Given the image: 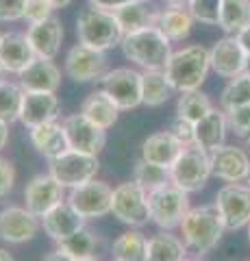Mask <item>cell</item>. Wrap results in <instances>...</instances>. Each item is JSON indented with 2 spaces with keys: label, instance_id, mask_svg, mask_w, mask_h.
Here are the masks:
<instances>
[{
  "label": "cell",
  "instance_id": "1",
  "mask_svg": "<svg viewBox=\"0 0 250 261\" xmlns=\"http://www.w3.org/2000/svg\"><path fill=\"white\" fill-rule=\"evenodd\" d=\"M209 70H211L209 48L200 44H189L179 48V50H172L163 72L165 79L170 81V85L174 87V92L183 94L203 87Z\"/></svg>",
  "mask_w": 250,
  "mask_h": 261
},
{
  "label": "cell",
  "instance_id": "2",
  "mask_svg": "<svg viewBox=\"0 0 250 261\" xmlns=\"http://www.w3.org/2000/svg\"><path fill=\"white\" fill-rule=\"evenodd\" d=\"M179 228L185 246L193 250L196 255H209L222 242L224 231H227L215 205L191 207Z\"/></svg>",
  "mask_w": 250,
  "mask_h": 261
},
{
  "label": "cell",
  "instance_id": "3",
  "mask_svg": "<svg viewBox=\"0 0 250 261\" xmlns=\"http://www.w3.org/2000/svg\"><path fill=\"white\" fill-rule=\"evenodd\" d=\"M120 48H122L128 61H133L137 68H142V72L165 70L168 59L172 55V42L157 27L126 33Z\"/></svg>",
  "mask_w": 250,
  "mask_h": 261
},
{
  "label": "cell",
  "instance_id": "4",
  "mask_svg": "<svg viewBox=\"0 0 250 261\" xmlns=\"http://www.w3.org/2000/svg\"><path fill=\"white\" fill-rule=\"evenodd\" d=\"M76 37H78V44H85L90 48H96V50L107 53L111 48L122 44L124 31L120 27L114 11L90 5L76 18Z\"/></svg>",
  "mask_w": 250,
  "mask_h": 261
},
{
  "label": "cell",
  "instance_id": "5",
  "mask_svg": "<svg viewBox=\"0 0 250 261\" xmlns=\"http://www.w3.org/2000/svg\"><path fill=\"white\" fill-rule=\"evenodd\" d=\"M211 176V157L198 144L183 146L181 154L170 166V183L187 194L200 192Z\"/></svg>",
  "mask_w": 250,
  "mask_h": 261
},
{
  "label": "cell",
  "instance_id": "6",
  "mask_svg": "<svg viewBox=\"0 0 250 261\" xmlns=\"http://www.w3.org/2000/svg\"><path fill=\"white\" fill-rule=\"evenodd\" d=\"M148 207H150V222L157 224L161 231H174L179 228L183 218L187 216L189 194L183 192L174 183H168L155 192H148Z\"/></svg>",
  "mask_w": 250,
  "mask_h": 261
},
{
  "label": "cell",
  "instance_id": "7",
  "mask_svg": "<svg viewBox=\"0 0 250 261\" xmlns=\"http://www.w3.org/2000/svg\"><path fill=\"white\" fill-rule=\"evenodd\" d=\"M111 214L126 226H146L150 222L148 192L135 181L120 183L114 187V196H111Z\"/></svg>",
  "mask_w": 250,
  "mask_h": 261
},
{
  "label": "cell",
  "instance_id": "8",
  "mask_svg": "<svg viewBox=\"0 0 250 261\" xmlns=\"http://www.w3.org/2000/svg\"><path fill=\"white\" fill-rule=\"evenodd\" d=\"M98 170H100L98 154L78 152V150L68 148L59 157L50 159V170L48 172L57 178L66 190H74V187L96 178Z\"/></svg>",
  "mask_w": 250,
  "mask_h": 261
},
{
  "label": "cell",
  "instance_id": "9",
  "mask_svg": "<svg viewBox=\"0 0 250 261\" xmlns=\"http://www.w3.org/2000/svg\"><path fill=\"white\" fill-rule=\"evenodd\" d=\"M100 89L118 105L120 111H131L142 105V72L135 68L109 70L100 81Z\"/></svg>",
  "mask_w": 250,
  "mask_h": 261
},
{
  "label": "cell",
  "instance_id": "10",
  "mask_svg": "<svg viewBox=\"0 0 250 261\" xmlns=\"http://www.w3.org/2000/svg\"><path fill=\"white\" fill-rule=\"evenodd\" d=\"M213 205L220 211L227 231H239L250 222V187L244 181L222 185Z\"/></svg>",
  "mask_w": 250,
  "mask_h": 261
},
{
  "label": "cell",
  "instance_id": "11",
  "mask_svg": "<svg viewBox=\"0 0 250 261\" xmlns=\"http://www.w3.org/2000/svg\"><path fill=\"white\" fill-rule=\"evenodd\" d=\"M63 72L74 83H92V81H100L109 72V59L102 50L76 44L66 55Z\"/></svg>",
  "mask_w": 250,
  "mask_h": 261
},
{
  "label": "cell",
  "instance_id": "12",
  "mask_svg": "<svg viewBox=\"0 0 250 261\" xmlns=\"http://www.w3.org/2000/svg\"><path fill=\"white\" fill-rule=\"evenodd\" d=\"M111 196H114V190L107 183L92 178V181L70 190L66 200L85 220H96L111 214Z\"/></svg>",
  "mask_w": 250,
  "mask_h": 261
},
{
  "label": "cell",
  "instance_id": "13",
  "mask_svg": "<svg viewBox=\"0 0 250 261\" xmlns=\"http://www.w3.org/2000/svg\"><path fill=\"white\" fill-rule=\"evenodd\" d=\"M66 198H68L66 187H63L50 172L35 174L26 183V187H24V202H26V209L31 214H35L39 220H42L50 209L61 205V202H66Z\"/></svg>",
  "mask_w": 250,
  "mask_h": 261
},
{
  "label": "cell",
  "instance_id": "14",
  "mask_svg": "<svg viewBox=\"0 0 250 261\" xmlns=\"http://www.w3.org/2000/svg\"><path fill=\"white\" fill-rule=\"evenodd\" d=\"M42 228V220L31 214L26 207H5L0 209V240L7 244H26L35 240Z\"/></svg>",
  "mask_w": 250,
  "mask_h": 261
},
{
  "label": "cell",
  "instance_id": "15",
  "mask_svg": "<svg viewBox=\"0 0 250 261\" xmlns=\"http://www.w3.org/2000/svg\"><path fill=\"white\" fill-rule=\"evenodd\" d=\"M63 130L68 137V146L72 150L78 152H90V154H98L104 144H107V130L96 126L92 120H87L83 113H74V116L63 118Z\"/></svg>",
  "mask_w": 250,
  "mask_h": 261
},
{
  "label": "cell",
  "instance_id": "16",
  "mask_svg": "<svg viewBox=\"0 0 250 261\" xmlns=\"http://www.w3.org/2000/svg\"><path fill=\"white\" fill-rule=\"evenodd\" d=\"M211 157V174L227 183H241L246 181L250 157L244 148L233 144H224L220 148L209 152Z\"/></svg>",
  "mask_w": 250,
  "mask_h": 261
},
{
  "label": "cell",
  "instance_id": "17",
  "mask_svg": "<svg viewBox=\"0 0 250 261\" xmlns=\"http://www.w3.org/2000/svg\"><path fill=\"white\" fill-rule=\"evenodd\" d=\"M211 70L222 79H235L246 68V53L235 35H224L209 48Z\"/></svg>",
  "mask_w": 250,
  "mask_h": 261
},
{
  "label": "cell",
  "instance_id": "18",
  "mask_svg": "<svg viewBox=\"0 0 250 261\" xmlns=\"http://www.w3.org/2000/svg\"><path fill=\"white\" fill-rule=\"evenodd\" d=\"M61 116V100L57 92H24L20 120L26 128H33L46 122H54Z\"/></svg>",
  "mask_w": 250,
  "mask_h": 261
},
{
  "label": "cell",
  "instance_id": "19",
  "mask_svg": "<svg viewBox=\"0 0 250 261\" xmlns=\"http://www.w3.org/2000/svg\"><path fill=\"white\" fill-rule=\"evenodd\" d=\"M26 37L37 57H42V59H57L63 44V24L57 15H50V18H46L42 22L29 24Z\"/></svg>",
  "mask_w": 250,
  "mask_h": 261
},
{
  "label": "cell",
  "instance_id": "20",
  "mask_svg": "<svg viewBox=\"0 0 250 261\" xmlns=\"http://www.w3.org/2000/svg\"><path fill=\"white\" fill-rule=\"evenodd\" d=\"M35 57L37 55L26 33H3L0 35V65L7 70V74L20 76Z\"/></svg>",
  "mask_w": 250,
  "mask_h": 261
},
{
  "label": "cell",
  "instance_id": "21",
  "mask_svg": "<svg viewBox=\"0 0 250 261\" xmlns=\"http://www.w3.org/2000/svg\"><path fill=\"white\" fill-rule=\"evenodd\" d=\"M18 83L24 92H57L61 87V70L54 59L35 57L18 76Z\"/></svg>",
  "mask_w": 250,
  "mask_h": 261
},
{
  "label": "cell",
  "instance_id": "22",
  "mask_svg": "<svg viewBox=\"0 0 250 261\" xmlns=\"http://www.w3.org/2000/svg\"><path fill=\"white\" fill-rule=\"evenodd\" d=\"M227 133H229L227 111L222 107L220 109L213 107L205 118H200L193 124V144H198L200 148L211 152L227 144Z\"/></svg>",
  "mask_w": 250,
  "mask_h": 261
},
{
  "label": "cell",
  "instance_id": "23",
  "mask_svg": "<svg viewBox=\"0 0 250 261\" xmlns=\"http://www.w3.org/2000/svg\"><path fill=\"white\" fill-rule=\"evenodd\" d=\"M87 220L74 211V207L70 202H61L54 209H50L48 214L42 218V226H44V233L50 238L52 242H63L66 238H70L72 233H76L78 228L85 226Z\"/></svg>",
  "mask_w": 250,
  "mask_h": 261
},
{
  "label": "cell",
  "instance_id": "24",
  "mask_svg": "<svg viewBox=\"0 0 250 261\" xmlns=\"http://www.w3.org/2000/svg\"><path fill=\"white\" fill-rule=\"evenodd\" d=\"M29 137H31V144L35 146V150L39 154H44L48 161L59 157L61 152H66L70 148L66 130H63V124L57 122V120L29 128Z\"/></svg>",
  "mask_w": 250,
  "mask_h": 261
},
{
  "label": "cell",
  "instance_id": "25",
  "mask_svg": "<svg viewBox=\"0 0 250 261\" xmlns=\"http://www.w3.org/2000/svg\"><path fill=\"white\" fill-rule=\"evenodd\" d=\"M181 150H183V144L176 140L170 130H159V133H152L142 144V159L170 170V166L176 161Z\"/></svg>",
  "mask_w": 250,
  "mask_h": 261
},
{
  "label": "cell",
  "instance_id": "26",
  "mask_svg": "<svg viewBox=\"0 0 250 261\" xmlns=\"http://www.w3.org/2000/svg\"><path fill=\"white\" fill-rule=\"evenodd\" d=\"M114 13L124 31V35L126 33H135V31L155 27L157 15H159V11L155 9V5H152L150 0H131V3L118 7Z\"/></svg>",
  "mask_w": 250,
  "mask_h": 261
},
{
  "label": "cell",
  "instance_id": "27",
  "mask_svg": "<svg viewBox=\"0 0 250 261\" xmlns=\"http://www.w3.org/2000/svg\"><path fill=\"white\" fill-rule=\"evenodd\" d=\"M57 248L74 259V261H98L100 252H102V240L100 235H96L92 228H78L76 233H72L70 238L57 244Z\"/></svg>",
  "mask_w": 250,
  "mask_h": 261
},
{
  "label": "cell",
  "instance_id": "28",
  "mask_svg": "<svg viewBox=\"0 0 250 261\" xmlns=\"http://www.w3.org/2000/svg\"><path fill=\"white\" fill-rule=\"evenodd\" d=\"M80 113H83L87 120H92L96 126H100L104 130H109L120 118L118 105L111 100L102 89H96V92H92L83 102H80Z\"/></svg>",
  "mask_w": 250,
  "mask_h": 261
},
{
  "label": "cell",
  "instance_id": "29",
  "mask_svg": "<svg viewBox=\"0 0 250 261\" xmlns=\"http://www.w3.org/2000/svg\"><path fill=\"white\" fill-rule=\"evenodd\" d=\"M193 20L187 7H168L161 9L157 15L155 27L170 39V42H183L189 37V33L193 29Z\"/></svg>",
  "mask_w": 250,
  "mask_h": 261
},
{
  "label": "cell",
  "instance_id": "30",
  "mask_svg": "<svg viewBox=\"0 0 250 261\" xmlns=\"http://www.w3.org/2000/svg\"><path fill=\"white\" fill-rule=\"evenodd\" d=\"M174 96V87L165 79L163 70L142 72V105L144 107H161Z\"/></svg>",
  "mask_w": 250,
  "mask_h": 261
},
{
  "label": "cell",
  "instance_id": "31",
  "mask_svg": "<svg viewBox=\"0 0 250 261\" xmlns=\"http://www.w3.org/2000/svg\"><path fill=\"white\" fill-rule=\"evenodd\" d=\"M187 250L183 238H176L172 231H159L148 240V261H183Z\"/></svg>",
  "mask_w": 250,
  "mask_h": 261
},
{
  "label": "cell",
  "instance_id": "32",
  "mask_svg": "<svg viewBox=\"0 0 250 261\" xmlns=\"http://www.w3.org/2000/svg\"><path fill=\"white\" fill-rule=\"evenodd\" d=\"M114 261H148V238L142 231H126L111 246Z\"/></svg>",
  "mask_w": 250,
  "mask_h": 261
},
{
  "label": "cell",
  "instance_id": "33",
  "mask_svg": "<svg viewBox=\"0 0 250 261\" xmlns=\"http://www.w3.org/2000/svg\"><path fill=\"white\" fill-rule=\"evenodd\" d=\"M250 24V0H222L220 11V27L227 35L237 33Z\"/></svg>",
  "mask_w": 250,
  "mask_h": 261
},
{
  "label": "cell",
  "instance_id": "34",
  "mask_svg": "<svg viewBox=\"0 0 250 261\" xmlns=\"http://www.w3.org/2000/svg\"><path fill=\"white\" fill-rule=\"evenodd\" d=\"M213 109V102L207 94H203L200 89H191V92H183L176 102V116L185 118L191 124H196L200 118H205L209 111Z\"/></svg>",
  "mask_w": 250,
  "mask_h": 261
},
{
  "label": "cell",
  "instance_id": "35",
  "mask_svg": "<svg viewBox=\"0 0 250 261\" xmlns=\"http://www.w3.org/2000/svg\"><path fill=\"white\" fill-rule=\"evenodd\" d=\"M22 98H24V89L20 83L15 81L5 79L0 83V120L7 124L20 120V109H22Z\"/></svg>",
  "mask_w": 250,
  "mask_h": 261
},
{
  "label": "cell",
  "instance_id": "36",
  "mask_svg": "<svg viewBox=\"0 0 250 261\" xmlns=\"http://www.w3.org/2000/svg\"><path fill=\"white\" fill-rule=\"evenodd\" d=\"M133 181L140 183L146 192H155L159 187L170 183V170L163 166H157V163H150L146 159H140L135 163Z\"/></svg>",
  "mask_w": 250,
  "mask_h": 261
},
{
  "label": "cell",
  "instance_id": "37",
  "mask_svg": "<svg viewBox=\"0 0 250 261\" xmlns=\"http://www.w3.org/2000/svg\"><path fill=\"white\" fill-rule=\"evenodd\" d=\"M250 102V74L248 72H241L235 79H229L227 87L222 89L220 96V107L227 111L231 107H237V105H246Z\"/></svg>",
  "mask_w": 250,
  "mask_h": 261
},
{
  "label": "cell",
  "instance_id": "38",
  "mask_svg": "<svg viewBox=\"0 0 250 261\" xmlns=\"http://www.w3.org/2000/svg\"><path fill=\"white\" fill-rule=\"evenodd\" d=\"M187 9L196 22L207 24V27H217L220 24L222 0H189Z\"/></svg>",
  "mask_w": 250,
  "mask_h": 261
},
{
  "label": "cell",
  "instance_id": "39",
  "mask_svg": "<svg viewBox=\"0 0 250 261\" xmlns=\"http://www.w3.org/2000/svg\"><path fill=\"white\" fill-rule=\"evenodd\" d=\"M227 120H229V130H233L237 137L244 140L250 133V102L227 109Z\"/></svg>",
  "mask_w": 250,
  "mask_h": 261
},
{
  "label": "cell",
  "instance_id": "40",
  "mask_svg": "<svg viewBox=\"0 0 250 261\" xmlns=\"http://www.w3.org/2000/svg\"><path fill=\"white\" fill-rule=\"evenodd\" d=\"M29 0H0V22L24 20Z\"/></svg>",
  "mask_w": 250,
  "mask_h": 261
},
{
  "label": "cell",
  "instance_id": "41",
  "mask_svg": "<svg viewBox=\"0 0 250 261\" xmlns=\"http://www.w3.org/2000/svg\"><path fill=\"white\" fill-rule=\"evenodd\" d=\"M50 15H54V7L50 3H46V0H29L26 13H24V22L35 24V22L50 18Z\"/></svg>",
  "mask_w": 250,
  "mask_h": 261
},
{
  "label": "cell",
  "instance_id": "42",
  "mask_svg": "<svg viewBox=\"0 0 250 261\" xmlns=\"http://www.w3.org/2000/svg\"><path fill=\"white\" fill-rule=\"evenodd\" d=\"M168 130H170V133H172L183 146L193 144V124H191V122H187L185 118L174 116L172 122H170V126H168Z\"/></svg>",
  "mask_w": 250,
  "mask_h": 261
},
{
  "label": "cell",
  "instance_id": "43",
  "mask_svg": "<svg viewBox=\"0 0 250 261\" xmlns=\"http://www.w3.org/2000/svg\"><path fill=\"white\" fill-rule=\"evenodd\" d=\"M15 185V168L9 159L0 157V198H7Z\"/></svg>",
  "mask_w": 250,
  "mask_h": 261
},
{
  "label": "cell",
  "instance_id": "44",
  "mask_svg": "<svg viewBox=\"0 0 250 261\" xmlns=\"http://www.w3.org/2000/svg\"><path fill=\"white\" fill-rule=\"evenodd\" d=\"M131 0H90V5L94 7H100V9H107V11H116L118 7H122Z\"/></svg>",
  "mask_w": 250,
  "mask_h": 261
},
{
  "label": "cell",
  "instance_id": "45",
  "mask_svg": "<svg viewBox=\"0 0 250 261\" xmlns=\"http://www.w3.org/2000/svg\"><path fill=\"white\" fill-rule=\"evenodd\" d=\"M235 37L239 39V44H241V48H244L246 57H250V24H248V27H244V29H241V31L237 33Z\"/></svg>",
  "mask_w": 250,
  "mask_h": 261
},
{
  "label": "cell",
  "instance_id": "46",
  "mask_svg": "<svg viewBox=\"0 0 250 261\" xmlns=\"http://www.w3.org/2000/svg\"><path fill=\"white\" fill-rule=\"evenodd\" d=\"M42 261H74V259H72V257L68 255V252H63L61 248H57V250L48 252V255H46Z\"/></svg>",
  "mask_w": 250,
  "mask_h": 261
},
{
  "label": "cell",
  "instance_id": "47",
  "mask_svg": "<svg viewBox=\"0 0 250 261\" xmlns=\"http://www.w3.org/2000/svg\"><path fill=\"white\" fill-rule=\"evenodd\" d=\"M7 144H9V124L0 120V150H3Z\"/></svg>",
  "mask_w": 250,
  "mask_h": 261
},
{
  "label": "cell",
  "instance_id": "48",
  "mask_svg": "<svg viewBox=\"0 0 250 261\" xmlns=\"http://www.w3.org/2000/svg\"><path fill=\"white\" fill-rule=\"evenodd\" d=\"M46 3H50L54 9H66L68 5H72V0H46Z\"/></svg>",
  "mask_w": 250,
  "mask_h": 261
},
{
  "label": "cell",
  "instance_id": "49",
  "mask_svg": "<svg viewBox=\"0 0 250 261\" xmlns=\"http://www.w3.org/2000/svg\"><path fill=\"white\" fill-rule=\"evenodd\" d=\"M168 7H187L189 0H163Z\"/></svg>",
  "mask_w": 250,
  "mask_h": 261
},
{
  "label": "cell",
  "instance_id": "50",
  "mask_svg": "<svg viewBox=\"0 0 250 261\" xmlns=\"http://www.w3.org/2000/svg\"><path fill=\"white\" fill-rule=\"evenodd\" d=\"M0 261H15V259H13L5 248H0Z\"/></svg>",
  "mask_w": 250,
  "mask_h": 261
},
{
  "label": "cell",
  "instance_id": "51",
  "mask_svg": "<svg viewBox=\"0 0 250 261\" xmlns=\"http://www.w3.org/2000/svg\"><path fill=\"white\" fill-rule=\"evenodd\" d=\"M7 76H9V74H7V70L3 68V65H0V83H3V81H5Z\"/></svg>",
  "mask_w": 250,
  "mask_h": 261
},
{
  "label": "cell",
  "instance_id": "52",
  "mask_svg": "<svg viewBox=\"0 0 250 261\" xmlns=\"http://www.w3.org/2000/svg\"><path fill=\"white\" fill-rule=\"evenodd\" d=\"M244 72H248V74H250V57H246V68H244Z\"/></svg>",
  "mask_w": 250,
  "mask_h": 261
},
{
  "label": "cell",
  "instance_id": "53",
  "mask_svg": "<svg viewBox=\"0 0 250 261\" xmlns=\"http://www.w3.org/2000/svg\"><path fill=\"white\" fill-rule=\"evenodd\" d=\"M248 187H250V168H248V174H246V181H244Z\"/></svg>",
  "mask_w": 250,
  "mask_h": 261
},
{
  "label": "cell",
  "instance_id": "54",
  "mask_svg": "<svg viewBox=\"0 0 250 261\" xmlns=\"http://www.w3.org/2000/svg\"><path fill=\"white\" fill-rule=\"evenodd\" d=\"M244 142H246V146H248V148H250V133L244 137Z\"/></svg>",
  "mask_w": 250,
  "mask_h": 261
},
{
  "label": "cell",
  "instance_id": "55",
  "mask_svg": "<svg viewBox=\"0 0 250 261\" xmlns=\"http://www.w3.org/2000/svg\"><path fill=\"white\" fill-rule=\"evenodd\" d=\"M246 228H248V244H250V222H248V226H246Z\"/></svg>",
  "mask_w": 250,
  "mask_h": 261
},
{
  "label": "cell",
  "instance_id": "56",
  "mask_svg": "<svg viewBox=\"0 0 250 261\" xmlns=\"http://www.w3.org/2000/svg\"><path fill=\"white\" fill-rule=\"evenodd\" d=\"M183 261H191V259H187V257H185V259H183Z\"/></svg>",
  "mask_w": 250,
  "mask_h": 261
},
{
  "label": "cell",
  "instance_id": "57",
  "mask_svg": "<svg viewBox=\"0 0 250 261\" xmlns=\"http://www.w3.org/2000/svg\"><path fill=\"white\" fill-rule=\"evenodd\" d=\"M0 35H3V33H0Z\"/></svg>",
  "mask_w": 250,
  "mask_h": 261
},
{
  "label": "cell",
  "instance_id": "58",
  "mask_svg": "<svg viewBox=\"0 0 250 261\" xmlns=\"http://www.w3.org/2000/svg\"><path fill=\"white\" fill-rule=\"evenodd\" d=\"M111 261H114V259H111Z\"/></svg>",
  "mask_w": 250,
  "mask_h": 261
}]
</instances>
